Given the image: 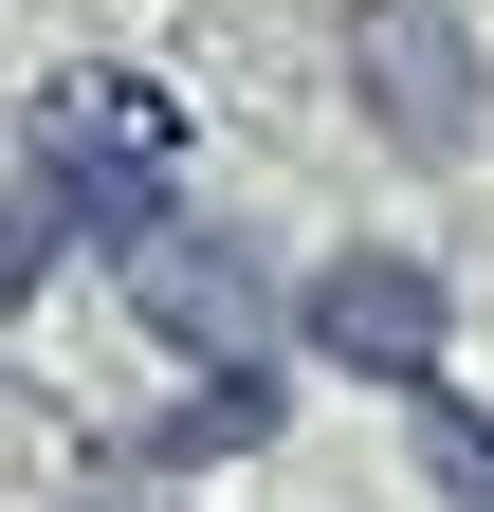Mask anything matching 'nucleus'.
I'll use <instances>...</instances> for the list:
<instances>
[{
    "label": "nucleus",
    "mask_w": 494,
    "mask_h": 512,
    "mask_svg": "<svg viewBox=\"0 0 494 512\" xmlns=\"http://www.w3.org/2000/svg\"><path fill=\"white\" fill-rule=\"evenodd\" d=\"M312 330H330L348 366L421 384V366H440V330H458V293L421 275V256H330V275H312Z\"/></svg>",
    "instance_id": "nucleus-3"
},
{
    "label": "nucleus",
    "mask_w": 494,
    "mask_h": 512,
    "mask_svg": "<svg viewBox=\"0 0 494 512\" xmlns=\"http://www.w3.org/2000/svg\"><path fill=\"white\" fill-rule=\"evenodd\" d=\"M348 92H366V128H385L403 165L476 147V55H458L440 0H366V19H348Z\"/></svg>",
    "instance_id": "nucleus-2"
},
{
    "label": "nucleus",
    "mask_w": 494,
    "mask_h": 512,
    "mask_svg": "<svg viewBox=\"0 0 494 512\" xmlns=\"http://www.w3.org/2000/svg\"><path fill=\"white\" fill-rule=\"evenodd\" d=\"M165 165H183V110L147 74H55L19 110V275H55L74 238L147 256L165 238Z\"/></svg>",
    "instance_id": "nucleus-1"
}]
</instances>
